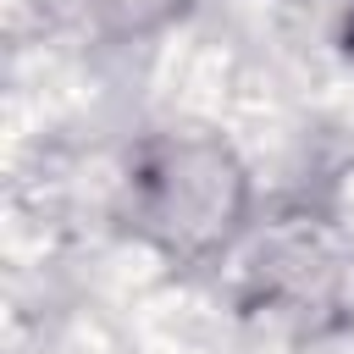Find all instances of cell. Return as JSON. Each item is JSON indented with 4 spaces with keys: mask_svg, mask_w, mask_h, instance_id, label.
Returning <instances> with one entry per match:
<instances>
[{
    "mask_svg": "<svg viewBox=\"0 0 354 354\" xmlns=\"http://www.w3.org/2000/svg\"><path fill=\"white\" fill-rule=\"evenodd\" d=\"M337 50L354 61V11H348V17H343V28H337Z\"/></svg>",
    "mask_w": 354,
    "mask_h": 354,
    "instance_id": "3957f363",
    "label": "cell"
},
{
    "mask_svg": "<svg viewBox=\"0 0 354 354\" xmlns=\"http://www.w3.org/2000/svg\"><path fill=\"white\" fill-rule=\"evenodd\" d=\"M249 216V171L210 133L144 138L127 160V221L177 266L221 254Z\"/></svg>",
    "mask_w": 354,
    "mask_h": 354,
    "instance_id": "6da1fadb",
    "label": "cell"
},
{
    "mask_svg": "<svg viewBox=\"0 0 354 354\" xmlns=\"http://www.w3.org/2000/svg\"><path fill=\"white\" fill-rule=\"evenodd\" d=\"M194 0H83V11L105 28V33H149L166 28L171 17H183Z\"/></svg>",
    "mask_w": 354,
    "mask_h": 354,
    "instance_id": "7a4b0ae2",
    "label": "cell"
}]
</instances>
